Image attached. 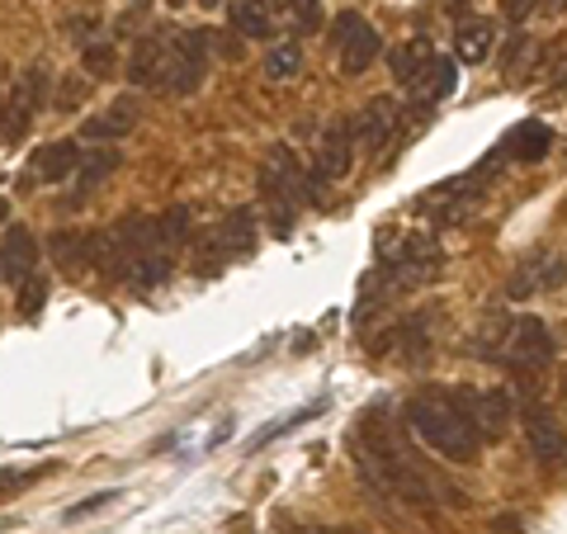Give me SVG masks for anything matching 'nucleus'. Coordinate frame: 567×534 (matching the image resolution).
Instances as JSON below:
<instances>
[{
  "label": "nucleus",
  "mask_w": 567,
  "mask_h": 534,
  "mask_svg": "<svg viewBox=\"0 0 567 534\" xmlns=\"http://www.w3.org/2000/svg\"><path fill=\"white\" fill-rule=\"evenodd\" d=\"M525 440H529V450H535V459L544 469L567 464V435H563V425L548 407H539V402L525 407Z\"/></svg>",
  "instance_id": "16"
},
{
  "label": "nucleus",
  "mask_w": 567,
  "mask_h": 534,
  "mask_svg": "<svg viewBox=\"0 0 567 534\" xmlns=\"http://www.w3.org/2000/svg\"><path fill=\"white\" fill-rule=\"evenodd\" d=\"M425 336H431V317H406V322H398L393 327V341H398V355L402 360H421L425 350H431V341H425Z\"/></svg>",
  "instance_id": "27"
},
{
  "label": "nucleus",
  "mask_w": 567,
  "mask_h": 534,
  "mask_svg": "<svg viewBox=\"0 0 567 534\" xmlns=\"http://www.w3.org/2000/svg\"><path fill=\"white\" fill-rule=\"evenodd\" d=\"M227 20L241 39H275V6L270 0H233Z\"/></svg>",
  "instance_id": "24"
},
{
  "label": "nucleus",
  "mask_w": 567,
  "mask_h": 534,
  "mask_svg": "<svg viewBox=\"0 0 567 534\" xmlns=\"http://www.w3.org/2000/svg\"><path fill=\"white\" fill-rule=\"evenodd\" d=\"M171 6H189V0H171Z\"/></svg>",
  "instance_id": "44"
},
{
  "label": "nucleus",
  "mask_w": 567,
  "mask_h": 534,
  "mask_svg": "<svg viewBox=\"0 0 567 534\" xmlns=\"http://www.w3.org/2000/svg\"><path fill=\"white\" fill-rule=\"evenodd\" d=\"M317 412H327V398H317V402H308L303 412H293V417H284V421H275V425H265V431L251 440V450H265L270 440H279V435H289V431H298V425H308Z\"/></svg>",
  "instance_id": "29"
},
{
  "label": "nucleus",
  "mask_w": 567,
  "mask_h": 534,
  "mask_svg": "<svg viewBox=\"0 0 567 534\" xmlns=\"http://www.w3.org/2000/svg\"><path fill=\"white\" fill-rule=\"evenodd\" d=\"M137 129V100L133 95H123L114 100L104 114H91L81 123V137H91V142H118V137H128Z\"/></svg>",
  "instance_id": "21"
},
{
  "label": "nucleus",
  "mask_w": 567,
  "mask_h": 534,
  "mask_svg": "<svg viewBox=\"0 0 567 534\" xmlns=\"http://www.w3.org/2000/svg\"><path fill=\"white\" fill-rule=\"evenodd\" d=\"M331 534H364L360 525H341V530H331Z\"/></svg>",
  "instance_id": "40"
},
{
  "label": "nucleus",
  "mask_w": 567,
  "mask_h": 534,
  "mask_svg": "<svg viewBox=\"0 0 567 534\" xmlns=\"http://www.w3.org/2000/svg\"><path fill=\"white\" fill-rule=\"evenodd\" d=\"M406 425L421 435L425 450H435L450 464H473L483 454V435H477L464 407L454 402V388H421L406 402Z\"/></svg>",
  "instance_id": "2"
},
{
  "label": "nucleus",
  "mask_w": 567,
  "mask_h": 534,
  "mask_svg": "<svg viewBox=\"0 0 567 534\" xmlns=\"http://www.w3.org/2000/svg\"><path fill=\"white\" fill-rule=\"evenodd\" d=\"M454 85H458V66H454L450 58H440V52H435V58L425 62L421 76H416L412 85H406V95H412V110H406V114H412L416 123H425L440 100H450V95H454Z\"/></svg>",
  "instance_id": "15"
},
{
  "label": "nucleus",
  "mask_w": 567,
  "mask_h": 534,
  "mask_svg": "<svg viewBox=\"0 0 567 534\" xmlns=\"http://www.w3.org/2000/svg\"><path fill=\"white\" fill-rule=\"evenodd\" d=\"M166 62H171L166 33H142L128 58V81L142 85V91H156V85H166Z\"/></svg>",
  "instance_id": "17"
},
{
  "label": "nucleus",
  "mask_w": 567,
  "mask_h": 534,
  "mask_svg": "<svg viewBox=\"0 0 567 534\" xmlns=\"http://www.w3.org/2000/svg\"><path fill=\"white\" fill-rule=\"evenodd\" d=\"M33 473H14V469H0V496H10V487H24Z\"/></svg>",
  "instance_id": "38"
},
{
  "label": "nucleus",
  "mask_w": 567,
  "mask_h": 534,
  "mask_svg": "<svg viewBox=\"0 0 567 534\" xmlns=\"http://www.w3.org/2000/svg\"><path fill=\"white\" fill-rule=\"evenodd\" d=\"M110 502H118V487H110V492H95V496H85V502L66 506V521H81V515H95V511H104Z\"/></svg>",
  "instance_id": "33"
},
{
  "label": "nucleus",
  "mask_w": 567,
  "mask_h": 534,
  "mask_svg": "<svg viewBox=\"0 0 567 534\" xmlns=\"http://www.w3.org/2000/svg\"><path fill=\"white\" fill-rule=\"evenodd\" d=\"M81 71H85V76H91V81L114 76V43H110V39L85 43V52H81Z\"/></svg>",
  "instance_id": "30"
},
{
  "label": "nucleus",
  "mask_w": 567,
  "mask_h": 534,
  "mask_svg": "<svg viewBox=\"0 0 567 534\" xmlns=\"http://www.w3.org/2000/svg\"><path fill=\"white\" fill-rule=\"evenodd\" d=\"M454 52H458V62H487V52H492V24L487 20H464L454 29Z\"/></svg>",
  "instance_id": "26"
},
{
  "label": "nucleus",
  "mask_w": 567,
  "mask_h": 534,
  "mask_svg": "<svg viewBox=\"0 0 567 534\" xmlns=\"http://www.w3.org/2000/svg\"><path fill=\"white\" fill-rule=\"evenodd\" d=\"M66 29L81 33V39H95V33H100V14H71Z\"/></svg>",
  "instance_id": "37"
},
{
  "label": "nucleus",
  "mask_w": 567,
  "mask_h": 534,
  "mask_svg": "<svg viewBox=\"0 0 567 534\" xmlns=\"http://www.w3.org/2000/svg\"><path fill=\"white\" fill-rule=\"evenodd\" d=\"M567 0H539V14H563Z\"/></svg>",
  "instance_id": "39"
},
{
  "label": "nucleus",
  "mask_w": 567,
  "mask_h": 534,
  "mask_svg": "<svg viewBox=\"0 0 567 534\" xmlns=\"http://www.w3.org/2000/svg\"><path fill=\"white\" fill-rule=\"evenodd\" d=\"M213 39H218V33H208V29L171 33V62H166V85L162 91H171V95H194L199 91L204 76H208Z\"/></svg>",
  "instance_id": "8"
},
{
  "label": "nucleus",
  "mask_w": 567,
  "mask_h": 534,
  "mask_svg": "<svg viewBox=\"0 0 567 534\" xmlns=\"http://www.w3.org/2000/svg\"><path fill=\"white\" fill-rule=\"evenodd\" d=\"M43 100H48V71L33 66L10 85L6 104H0V133H6V142H24L29 137L33 119H39V110H43Z\"/></svg>",
  "instance_id": "10"
},
{
  "label": "nucleus",
  "mask_w": 567,
  "mask_h": 534,
  "mask_svg": "<svg viewBox=\"0 0 567 534\" xmlns=\"http://www.w3.org/2000/svg\"><path fill=\"white\" fill-rule=\"evenodd\" d=\"M260 199H265V208H270V223H275L279 237L293 227L298 208L312 204L308 199V175H303V166H298L293 147H284V142L265 152V162H260Z\"/></svg>",
  "instance_id": "4"
},
{
  "label": "nucleus",
  "mask_w": 567,
  "mask_h": 534,
  "mask_svg": "<svg viewBox=\"0 0 567 534\" xmlns=\"http://www.w3.org/2000/svg\"><path fill=\"white\" fill-rule=\"evenodd\" d=\"M431 58H435V48L425 39H406V43H398L393 52H388V71H393V81L406 91V85H412L425 71V62H431Z\"/></svg>",
  "instance_id": "25"
},
{
  "label": "nucleus",
  "mask_w": 567,
  "mask_h": 534,
  "mask_svg": "<svg viewBox=\"0 0 567 534\" xmlns=\"http://www.w3.org/2000/svg\"><path fill=\"white\" fill-rule=\"evenodd\" d=\"M256 251V213L251 208H227V218L213 227V251H204L199 270H223V260H241Z\"/></svg>",
  "instance_id": "13"
},
{
  "label": "nucleus",
  "mask_w": 567,
  "mask_h": 534,
  "mask_svg": "<svg viewBox=\"0 0 567 534\" xmlns=\"http://www.w3.org/2000/svg\"><path fill=\"white\" fill-rule=\"evenodd\" d=\"M383 270L393 275L398 289H416V284L440 279V270H445V251H440V242L431 233H412L398 246V260L383 265Z\"/></svg>",
  "instance_id": "11"
},
{
  "label": "nucleus",
  "mask_w": 567,
  "mask_h": 534,
  "mask_svg": "<svg viewBox=\"0 0 567 534\" xmlns=\"http://www.w3.org/2000/svg\"><path fill=\"white\" fill-rule=\"evenodd\" d=\"M199 6H218V0H199Z\"/></svg>",
  "instance_id": "43"
},
{
  "label": "nucleus",
  "mask_w": 567,
  "mask_h": 534,
  "mask_svg": "<svg viewBox=\"0 0 567 534\" xmlns=\"http://www.w3.org/2000/svg\"><path fill=\"white\" fill-rule=\"evenodd\" d=\"M563 279H567V265H563L558 256H535V260H520V265H516V275H511L506 294H511V298H535V294L558 289Z\"/></svg>",
  "instance_id": "18"
},
{
  "label": "nucleus",
  "mask_w": 567,
  "mask_h": 534,
  "mask_svg": "<svg viewBox=\"0 0 567 534\" xmlns=\"http://www.w3.org/2000/svg\"><path fill=\"white\" fill-rule=\"evenodd\" d=\"M298 71H303V48L298 43H279L265 52V76L270 81H293Z\"/></svg>",
  "instance_id": "28"
},
{
  "label": "nucleus",
  "mask_w": 567,
  "mask_h": 534,
  "mask_svg": "<svg viewBox=\"0 0 567 534\" xmlns=\"http://www.w3.org/2000/svg\"><path fill=\"white\" fill-rule=\"evenodd\" d=\"M454 402L468 412V421L477 425L483 440H496L511 431V417H516V398L506 388H454Z\"/></svg>",
  "instance_id": "12"
},
{
  "label": "nucleus",
  "mask_w": 567,
  "mask_h": 534,
  "mask_svg": "<svg viewBox=\"0 0 567 534\" xmlns=\"http://www.w3.org/2000/svg\"><path fill=\"white\" fill-rule=\"evenodd\" d=\"M270 6L289 14L298 33H312L317 24H322V10H317V0H270Z\"/></svg>",
  "instance_id": "31"
},
{
  "label": "nucleus",
  "mask_w": 567,
  "mask_h": 534,
  "mask_svg": "<svg viewBox=\"0 0 567 534\" xmlns=\"http://www.w3.org/2000/svg\"><path fill=\"white\" fill-rule=\"evenodd\" d=\"M354 469H360V477L374 492H388V496H398V502L421 506L435 496L431 473L412 464V454L402 450V440L388 431L383 417H369L360 431H354Z\"/></svg>",
  "instance_id": "1"
},
{
  "label": "nucleus",
  "mask_w": 567,
  "mask_h": 534,
  "mask_svg": "<svg viewBox=\"0 0 567 534\" xmlns=\"http://www.w3.org/2000/svg\"><path fill=\"white\" fill-rule=\"evenodd\" d=\"M525 52H529V39H525V33H516V39L506 43V71H520L525 66Z\"/></svg>",
  "instance_id": "36"
},
{
  "label": "nucleus",
  "mask_w": 567,
  "mask_h": 534,
  "mask_svg": "<svg viewBox=\"0 0 567 534\" xmlns=\"http://www.w3.org/2000/svg\"><path fill=\"white\" fill-rule=\"evenodd\" d=\"M539 10V0H502V14L511 24H520V20H529V14Z\"/></svg>",
  "instance_id": "35"
},
{
  "label": "nucleus",
  "mask_w": 567,
  "mask_h": 534,
  "mask_svg": "<svg viewBox=\"0 0 567 534\" xmlns=\"http://www.w3.org/2000/svg\"><path fill=\"white\" fill-rule=\"evenodd\" d=\"M554 152V129L548 123H539V119H525V123H516L511 129V137H506V156H516V162H544V156Z\"/></svg>",
  "instance_id": "23"
},
{
  "label": "nucleus",
  "mask_w": 567,
  "mask_h": 534,
  "mask_svg": "<svg viewBox=\"0 0 567 534\" xmlns=\"http://www.w3.org/2000/svg\"><path fill=\"white\" fill-rule=\"evenodd\" d=\"M147 233H152V218L128 213V218H118L114 227L85 237V265H95V275H104V279H133L142 251H147Z\"/></svg>",
  "instance_id": "5"
},
{
  "label": "nucleus",
  "mask_w": 567,
  "mask_h": 534,
  "mask_svg": "<svg viewBox=\"0 0 567 534\" xmlns=\"http://www.w3.org/2000/svg\"><path fill=\"white\" fill-rule=\"evenodd\" d=\"M81 156H85V152H76V142H71V137L48 142V147L33 152V175H39L43 185H58V181H66V175H76Z\"/></svg>",
  "instance_id": "22"
},
{
  "label": "nucleus",
  "mask_w": 567,
  "mask_h": 534,
  "mask_svg": "<svg viewBox=\"0 0 567 534\" xmlns=\"http://www.w3.org/2000/svg\"><path fill=\"white\" fill-rule=\"evenodd\" d=\"M48 302V275H29L20 284V317H39Z\"/></svg>",
  "instance_id": "32"
},
{
  "label": "nucleus",
  "mask_w": 567,
  "mask_h": 534,
  "mask_svg": "<svg viewBox=\"0 0 567 534\" xmlns=\"http://www.w3.org/2000/svg\"><path fill=\"white\" fill-rule=\"evenodd\" d=\"M398 123H402V110L393 95H374L354 114V152H383L388 142L398 137Z\"/></svg>",
  "instance_id": "14"
},
{
  "label": "nucleus",
  "mask_w": 567,
  "mask_h": 534,
  "mask_svg": "<svg viewBox=\"0 0 567 534\" xmlns=\"http://www.w3.org/2000/svg\"><path fill=\"white\" fill-rule=\"evenodd\" d=\"M6 218H10V204H6V199H0V223H6Z\"/></svg>",
  "instance_id": "41"
},
{
  "label": "nucleus",
  "mask_w": 567,
  "mask_h": 534,
  "mask_svg": "<svg viewBox=\"0 0 567 534\" xmlns=\"http://www.w3.org/2000/svg\"><path fill=\"white\" fill-rule=\"evenodd\" d=\"M85 91H91V76H71L58 91V110H76V104L85 100Z\"/></svg>",
  "instance_id": "34"
},
{
  "label": "nucleus",
  "mask_w": 567,
  "mask_h": 534,
  "mask_svg": "<svg viewBox=\"0 0 567 534\" xmlns=\"http://www.w3.org/2000/svg\"><path fill=\"white\" fill-rule=\"evenodd\" d=\"M123 166V152H114V147H95V152H85L81 156V166H76V189H71V199H66V208H81L91 194L110 181V175Z\"/></svg>",
  "instance_id": "20"
},
{
  "label": "nucleus",
  "mask_w": 567,
  "mask_h": 534,
  "mask_svg": "<svg viewBox=\"0 0 567 534\" xmlns=\"http://www.w3.org/2000/svg\"><path fill=\"white\" fill-rule=\"evenodd\" d=\"M39 275V242H33L29 227H10L6 242H0V279H10L14 289Z\"/></svg>",
  "instance_id": "19"
},
{
  "label": "nucleus",
  "mask_w": 567,
  "mask_h": 534,
  "mask_svg": "<svg viewBox=\"0 0 567 534\" xmlns=\"http://www.w3.org/2000/svg\"><path fill=\"white\" fill-rule=\"evenodd\" d=\"M331 43H336V52H341V71H346V76H364V71L379 62V52H383L379 29L369 24L360 10H341V14H336V20H331Z\"/></svg>",
  "instance_id": "9"
},
{
  "label": "nucleus",
  "mask_w": 567,
  "mask_h": 534,
  "mask_svg": "<svg viewBox=\"0 0 567 534\" xmlns=\"http://www.w3.org/2000/svg\"><path fill=\"white\" fill-rule=\"evenodd\" d=\"M350 166H354V119L336 114L322 129V142H317V162H312V175H308V199L317 204L327 185L346 181Z\"/></svg>",
  "instance_id": "7"
},
{
  "label": "nucleus",
  "mask_w": 567,
  "mask_h": 534,
  "mask_svg": "<svg viewBox=\"0 0 567 534\" xmlns=\"http://www.w3.org/2000/svg\"><path fill=\"white\" fill-rule=\"evenodd\" d=\"M483 355H492V360H502L506 369H516L525 383H535V373L554 360V336H548V327L539 322V317H502V322H492L487 341L477 346Z\"/></svg>",
  "instance_id": "3"
},
{
  "label": "nucleus",
  "mask_w": 567,
  "mask_h": 534,
  "mask_svg": "<svg viewBox=\"0 0 567 534\" xmlns=\"http://www.w3.org/2000/svg\"><path fill=\"white\" fill-rule=\"evenodd\" d=\"M194 227H189V208H166L162 218H152V233H147V251H142L137 270H133V284L137 289H156L171 270L175 260H181V251L189 246Z\"/></svg>",
  "instance_id": "6"
},
{
  "label": "nucleus",
  "mask_w": 567,
  "mask_h": 534,
  "mask_svg": "<svg viewBox=\"0 0 567 534\" xmlns=\"http://www.w3.org/2000/svg\"><path fill=\"white\" fill-rule=\"evenodd\" d=\"M298 534H327V530H298Z\"/></svg>",
  "instance_id": "42"
}]
</instances>
